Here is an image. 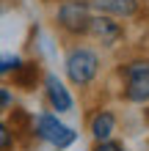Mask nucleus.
I'll list each match as a JSON object with an SVG mask.
<instances>
[{
    "instance_id": "f03ea898",
    "label": "nucleus",
    "mask_w": 149,
    "mask_h": 151,
    "mask_svg": "<svg viewBox=\"0 0 149 151\" xmlns=\"http://www.w3.org/2000/svg\"><path fill=\"white\" fill-rule=\"evenodd\" d=\"M33 132H36L44 143L55 146V148H66V146H72L77 140L72 127H66L64 121H58V115H52V113H39L36 118H33Z\"/></svg>"
},
{
    "instance_id": "f8f14e48",
    "label": "nucleus",
    "mask_w": 149,
    "mask_h": 151,
    "mask_svg": "<svg viewBox=\"0 0 149 151\" xmlns=\"http://www.w3.org/2000/svg\"><path fill=\"white\" fill-rule=\"evenodd\" d=\"M94 151H124L119 143H113V140H102V143H97V148Z\"/></svg>"
},
{
    "instance_id": "9b49d317",
    "label": "nucleus",
    "mask_w": 149,
    "mask_h": 151,
    "mask_svg": "<svg viewBox=\"0 0 149 151\" xmlns=\"http://www.w3.org/2000/svg\"><path fill=\"white\" fill-rule=\"evenodd\" d=\"M14 104V96L8 88H0V110H6V107H11Z\"/></svg>"
},
{
    "instance_id": "6e6552de",
    "label": "nucleus",
    "mask_w": 149,
    "mask_h": 151,
    "mask_svg": "<svg viewBox=\"0 0 149 151\" xmlns=\"http://www.w3.org/2000/svg\"><path fill=\"white\" fill-rule=\"evenodd\" d=\"M113 129H116V118H113L110 110H100V113L91 118V135H94V140H97V143L110 140Z\"/></svg>"
},
{
    "instance_id": "0eeeda50",
    "label": "nucleus",
    "mask_w": 149,
    "mask_h": 151,
    "mask_svg": "<svg viewBox=\"0 0 149 151\" xmlns=\"http://www.w3.org/2000/svg\"><path fill=\"white\" fill-rule=\"evenodd\" d=\"M89 6L105 17H133L138 11V0H91Z\"/></svg>"
},
{
    "instance_id": "9d476101",
    "label": "nucleus",
    "mask_w": 149,
    "mask_h": 151,
    "mask_svg": "<svg viewBox=\"0 0 149 151\" xmlns=\"http://www.w3.org/2000/svg\"><path fill=\"white\" fill-rule=\"evenodd\" d=\"M11 140H14V135H11V129H8V124L0 118V151H6L8 146H11Z\"/></svg>"
},
{
    "instance_id": "423d86ee",
    "label": "nucleus",
    "mask_w": 149,
    "mask_h": 151,
    "mask_svg": "<svg viewBox=\"0 0 149 151\" xmlns=\"http://www.w3.org/2000/svg\"><path fill=\"white\" fill-rule=\"evenodd\" d=\"M89 33L94 39H100L102 44H116L121 39V28H119V22H113L110 17H91V25H89Z\"/></svg>"
},
{
    "instance_id": "39448f33",
    "label": "nucleus",
    "mask_w": 149,
    "mask_h": 151,
    "mask_svg": "<svg viewBox=\"0 0 149 151\" xmlns=\"http://www.w3.org/2000/svg\"><path fill=\"white\" fill-rule=\"evenodd\" d=\"M44 93H47V102L52 110L58 113H69L72 110V93H69V88L64 85V80L55 77V74H44Z\"/></svg>"
},
{
    "instance_id": "f257e3e1",
    "label": "nucleus",
    "mask_w": 149,
    "mask_h": 151,
    "mask_svg": "<svg viewBox=\"0 0 149 151\" xmlns=\"http://www.w3.org/2000/svg\"><path fill=\"white\" fill-rule=\"evenodd\" d=\"M64 69H66V77L75 85H89L100 72V58L89 47H75V50H69V55L64 60Z\"/></svg>"
},
{
    "instance_id": "20e7f679",
    "label": "nucleus",
    "mask_w": 149,
    "mask_h": 151,
    "mask_svg": "<svg viewBox=\"0 0 149 151\" xmlns=\"http://www.w3.org/2000/svg\"><path fill=\"white\" fill-rule=\"evenodd\" d=\"M121 74L127 80V88H124L127 102L146 104L149 102V60H133L124 66Z\"/></svg>"
},
{
    "instance_id": "1a4fd4ad",
    "label": "nucleus",
    "mask_w": 149,
    "mask_h": 151,
    "mask_svg": "<svg viewBox=\"0 0 149 151\" xmlns=\"http://www.w3.org/2000/svg\"><path fill=\"white\" fill-rule=\"evenodd\" d=\"M36 80H39V66L36 63H20L14 72V83L25 88V91H31V88H36Z\"/></svg>"
},
{
    "instance_id": "7ed1b4c3",
    "label": "nucleus",
    "mask_w": 149,
    "mask_h": 151,
    "mask_svg": "<svg viewBox=\"0 0 149 151\" xmlns=\"http://www.w3.org/2000/svg\"><path fill=\"white\" fill-rule=\"evenodd\" d=\"M58 25L66 33H75V36H83L89 33L91 25V6L83 3V0H64L58 6Z\"/></svg>"
}]
</instances>
